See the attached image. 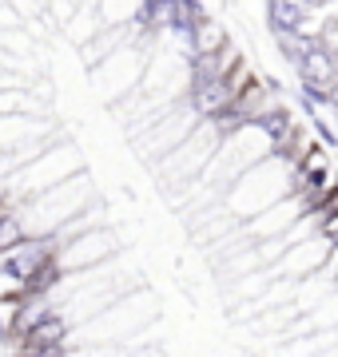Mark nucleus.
<instances>
[{"mask_svg": "<svg viewBox=\"0 0 338 357\" xmlns=\"http://www.w3.org/2000/svg\"><path fill=\"white\" fill-rule=\"evenodd\" d=\"M24 310H28V290L0 294V337H16L24 330Z\"/></svg>", "mask_w": 338, "mask_h": 357, "instance_id": "f257e3e1", "label": "nucleus"}, {"mask_svg": "<svg viewBox=\"0 0 338 357\" xmlns=\"http://www.w3.org/2000/svg\"><path fill=\"white\" fill-rule=\"evenodd\" d=\"M24 238H28V230H24V222H20V211H16V206L0 211V255L13 250L16 243H24Z\"/></svg>", "mask_w": 338, "mask_h": 357, "instance_id": "f03ea898", "label": "nucleus"}]
</instances>
